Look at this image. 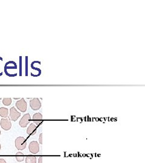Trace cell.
Listing matches in <instances>:
<instances>
[{"mask_svg": "<svg viewBox=\"0 0 145 163\" xmlns=\"http://www.w3.org/2000/svg\"><path fill=\"white\" fill-rule=\"evenodd\" d=\"M16 148L19 151H22L27 146V140L22 136H19L15 141Z\"/></svg>", "mask_w": 145, "mask_h": 163, "instance_id": "1", "label": "cell"}, {"mask_svg": "<svg viewBox=\"0 0 145 163\" xmlns=\"http://www.w3.org/2000/svg\"><path fill=\"white\" fill-rule=\"evenodd\" d=\"M16 69H17V65L14 61H9L5 64L4 71H5V73L7 76H9V74L10 71L12 70L14 71L15 70H16Z\"/></svg>", "mask_w": 145, "mask_h": 163, "instance_id": "2", "label": "cell"}, {"mask_svg": "<svg viewBox=\"0 0 145 163\" xmlns=\"http://www.w3.org/2000/svg\"><path fill=\"white\" fill-rule=\"evenodd\" d=\"M29 151L33 154H36L39 151V144L38 142L33 141L30 142L29 146Z\"/></svg>", "mask_w": 145, "mask_h": 163, "instance_id": "3", "label": "cell"}, {"mask_svg": "<svg viewBox=\"0 0 145 163\" xmlns=\"http://www.w3.org/2000/svg\"><path fill=\"white\" fill-rule=\"evenodd\" d=\"M16 106L17 107V108L19 110H20V111L24 113L27 110V102H26V100H24V98H22L21 100L16 102Z\"/></svg>", "mask_w": 145, "mask_h": 163, "instance_id": "4", "label": "cell"}, {"mask_svg": "<svg viewBox=\"0 0 145 163\" xmlns=\"http://www.w3.org/2000/svg\"><path fill=\"white\" fill-rule=\"evenodd\" d=\"M0 124H1V126L3 129L4 130H9L11 129L12 127V123L11 120L10 119V117L7 119L3 118L0 121Z\"/></svg>", "mask_w": 145, "mask_h": 163, "instance_id": "5", "label": "cell"}, {"mask_svg": "<svg viewBox=\"0 0 145 163\" xmlns=\"http://www.w3.org/2000/svg\"><path fill=\"white\" fill-rule=\"evenodd\" d=\"M21 116V113L20 112H18V110L15 108V107H12L10 109V115L9 117L10 119L12 121H16Z\"/></svg>", "mask_w": 145, "mask_h": 163, "instance_id": "6", "label": "cell"}, {"mask_svg": "<svg viewBox=\"0 0 145 163\" xmlns=\"http://www.w3.org/2000/svg\"><path fill=\"white\" fill-rule=\"evenodd\" d=\"M31 121V117L29 114H26L23 115V117L19 122V125L22 128H26L29 123Z\"/></svg>", "mask_w": 145, "mask_h": 163, "instance_id": "7", "label": "cell"}, {"mask_svg": "<svg viewBox=\"0 0 145 163\" xmlns=\"http://www.w3.org/2000/svg\"><path fill=\"white\" fill-rule=\"evenodd\" d=\"M30 106L33 110H37L41 108V103L39 99L34 98V99H32L31 100H30Z\"/></svg>", "mask_w": 145, "mask_h": 163, "instance_id": "8", "label": "cell"}, {"mask_svg": "<svg viewBox=\"0 0 145 163\" xmlns=\"http://www.w3.org/2000/svg\"><path fill=\"white\" fill-rule=\"evenodd\" d=\"M32 121L34 122L35 125L37 126H39L42 121V115L41 113H36L33 116Z\"/></svg>", "mask_w": 145, "mask_h": 163, "instance_id": "9", "label": "cell"}, {"mask_svg": "<svg viewBox=\"0 0 145 163\" xmlns=\"http://www.w3.org/2000/svg\"><path fill=\"white\" fill-rule=\"evenodd\" d=\"M37 131V126L35 123H31L27 129V133L29 135H34Z\"/></svg>", "mask_w": 145, "mask_h": 163, "instance_id": "10", "label": "cell"}, {"mask_svg": "<svg viewBox=\"0 0 145 163\" xmlns=\"http://www.w3.org/2000/svg\"><path fill=\"white\" fill-rule=\"evenodd\" d=\"M0 116L3 118H6L9 116V110L7 108H5L4 107L0 108Z\"/></svg>", "mask_w": 145, "mask_h": 163, "instance_id": "11", "label": "cell"}, {"mask_svg": "<svg viewBox=\"0 0 145 163\" xmlns=\"http://www.w3.org/2000/svg\"><path fill=\"white\" fill-rule=\"evenodd\" d=\"M26 163H36V156H27L26 158Z\"/></svg>", "mask_w": 145, "mask_h": 163, "instance_id": "12", "label": "cell"}, {"mask_svg": "<svg viewBox=\"0 0 145 163\" xmlns=\"http://www.w3.org/2000/svg\"><path fill=\"white\" fill-rule=\"evenodd\" d=\"M15 157H16L17 161H18V162H22L24 160V155H23L22 153L20 152H18L16 153Z\"/></svg>", "mask_w": 145, "mask_h": 163, "instance_id": "13", "label": "cell"}, {"mask_svg": "<svg viewBox=\"0 0 145 163\" xmlns=\"http://www.w3.org/2000/svg\"><path fill=\"white\" fill-rule=\"evenodd\" d=\"M3 103L5 106H9L12 103L11 98H4L3 100Z\"/></svg>", "mask_w": 145, "mask_h": 163, "instance_id": "14", "label": "cell"}, {"mask_svg": "<svg viewBox=\"0 0 145 163\" xmlns=\"http://www.w3.org/2000/svg\"><path fill=\"white\" fill-rule=\"evenodd\" d=\"M39 144H42V134H41L39 135Z\"/></svg>", "mask_w": 145, "mask_h": 163, "instance_id": "15", "label": "cell"}, {"mask_svg": "<svg viewBox=\"0 0 145 163\" xmlns=\"http://www.w3.org/2000/svg\"><path fill=\"white\" fill-rule=\"evenodd\" d=\"M38 163H42V156H40L39 160H38Z\"/></svg>", "mask_w": 145, "mask_h": 163, "instance_id": "16", "label": "cell"}, {"mask_svg": "<svg viewBox=\"0 0 145 163\" xmlns=\"http://www.w3.org/2000/svg\"><path fill=\"white\" fill-rule=\"evenodd\" d=\"M0 163H6V162L4 159H0Z\"/></svg>", "mask_w": 145, "mask_h": 163, "instance_id": "17", "label": "cell"}, {"mask_svg": "<svg viewBox=\"0 0 145 163\" xmlns=\"http://www.w3.org/2000/svg\"><path fill=\"white\" fill-rule=\"evenodd\" d=\"M14 99H15V100H18V99H19V98H14Z\"/></svg>", "mask_w": 145, "mask_h": 163, "instance_id": "18", "label": "cell"}, {"mask_svg": "<svg viewBox=\"0 0 145 163\" xmlns=\"http://www.w3.org/2000/svg\"><path fill=\"white\" fill-rule=\"evenodd\" d=\"M1 144H0V150H1Z\"/></svg>", "mask_w": 145, "mask_h": 163, "instance_id": "19", "label": "cell"}, {"mask_svg": "<svg viewBox=\"0 0 145 163\" xmlns=\"http://www.w3.org/2000/svg\"><path fill=\"white\" fill-rule=\"evenodd\" d=\"M0 135H1V130H0Z\"/></svg>", "mask_w": 145, "mask_h": 163, "instance_id": "20", "label": "cell"}]
</instances>
